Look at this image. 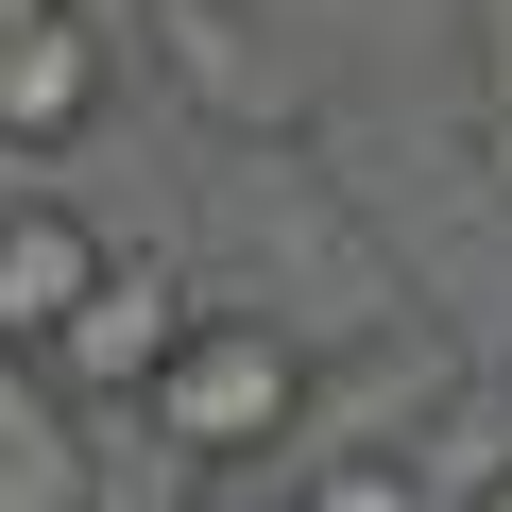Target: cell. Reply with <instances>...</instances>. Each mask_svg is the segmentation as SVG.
<instances>
[{
  "label": "cell",
  "instance_id": "4",
  "mask_svg": "<svg viewBox=\"0 0 512 512\" xmlns=\"http://www.w3.org/2000/svg\"><path fill=\"white\" fill-rule=\"evenodd\" d=\"M103 120V18L52 0V18H0V154H52Z\"/></svg>",
  "mask_w": 512,
  "mask_h": 512
},
{
  "label": "cell",
  "instance_id": "3",
  "mask_svg": "<svg viewBox=\"0 0 512 512\" xmlns=\"http://www.w3.org/2000/svg\"><path fill=\"white\" fill-rule=\"evenodd\" d=\"M205 308H222V291H188L171 256H120V274H103V308L69 325V359H52V376H69L86 410H137V393L171 376V342H188Z\"/></svg>",
  "mask_w": 512,
  "mask_h": 512
},
{
  "label": "cell",
  "instance_id": "6",
  "mask_svg": "<svg viewBox=\"0 0 512 512\" xmlns=\"http://www.w3.org/2000/svg\"><path fill=\"white\" fill-rule=\"evenodd\" d=\"M291 512H444V478H427L410 444H325V461L291 478Z\"/></svg>",
  "mask_w": 512,
  "mask_h": 512
},
{
  "label": "cell",
  "instance_id": "7",
  "mask_svg": "<svg viewBox=\"0 0 512 512\" xmlns=\"http://www.w3.org/2000/svg\"><path fill=\"white\" fill-rule=\"evenodd\" d=\"M0 18H52V0H0Z\"/></svg>",
  "mask_w": 512,
  "mask_h": 512
},
{
  "label": "cell",
  "instance_id": "5",
  "mask_svg": "<svg viewBox=\"0 0 512 512\" xmlns=\"http://www.w3.org/2000/svg\"><path fill=\"white\" fill-rule=\"evenodd\" d=\"M86 393L52 359H0V512H86Z\"/></svg>",
  "mask_w": 512,
  "mask_h": 512
},
{
  "label": "cell",
  "instance_id": "2",
  "mask_svg": "<svg viewBox=\"0 0 512 512\" xmlns=\"http://www.w3.org/2000/svg\"><path fill=\"white\" fill-rule=\"evenodd\" d=\"M103 274H120V239L86 205H0V359H69Z\"/></svg>",
  "mask_w": 512,
  "mask_h": 512
},
{
  "label": "cell",
  "instance_id": "8",
  "mask_svg": "<svg viewBox=\"0 0 512 512\" xmlns=\"http://www.w3.org/2000/svg\"><path fill=\"white\" fill-rule=\"evenodd\" d=\"M478 512H512V478H495V495H478Z\"/></svg>",
  "mask_w": 512,
  "mask_h": 512
},
{
  "label": "cell",
  "instance_id": "1",
  "mask_svg": "<svg viewBox=\"0 0 512 512\" xmlns=\"http://www.w3.org/2000/svg\"><path fill=\"white\" fill-rule=\"evenodd\" d=\"M308 342L274 325V308H205L188 342H171V376L137 393V444L154 461H188V478H239V461H274L291 427H308Z\"/></svg>",
  "mask_w": 512,
  "mask_h": 512
}]
</instances>
